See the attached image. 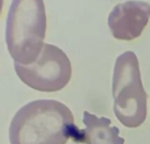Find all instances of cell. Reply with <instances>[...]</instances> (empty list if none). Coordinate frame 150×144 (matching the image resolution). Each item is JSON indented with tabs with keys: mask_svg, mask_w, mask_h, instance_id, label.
I'll return each instance as SVG.
<instances>
[{
	"mask_svg": "<svg viewBox=\"0 0 150 144\" xmlns=\"http://www.w3.org/2000/svg\"><path fill=\"white\" fill-rule=\"evenodd\" d=\"M72 111L52 99L29 102L16 112L9 126L10 144H66L71 137L83 141Z\"/></svg>",
	"mask_w": 150,
	"mask_h": 144,
	"instance_id": "obj_1",
	"label": "cell"
},
{
	"mask_svg": "<svg viewBox=\"0 0 150 144\" xmlns=\"http://www.w3.org/2000/svg\"><path fill=\"white\" fill-rule=\"evenodd\" d=\"M43 0H13L6 20V44L14 63H35L43 48L46 32Z\"/></svg>",
	"mask_w": 150,
	"mask_h": 144,
	"instance_id": "obj_2",
	"label": "cell"
},
{
	"mask_svg": "<svg viewBox=\"0 0 150 144\" xmlns=\"http://www.w3.org/2000/svg\"><path fill=\"white\" fill-rule=\"evenodd\" d=\"M114 114L122 125L137 128L145 122L147 94L141 80L139 62L132 51L116 59L112 81Z\"/></svg>",
	"mask_w": 150,
	"mask_h": 144,
	"instance_id": "obj_3",
	"label": "cell"
},
{
	"mask_svg": "<svg viewBox=\"0 0 150 144\" xmlns=\"http://www.w3.org/2000/svg\"><path fill=\"white\" fill-rule=\"evenodd\" d=\"M14 68L26 85L41 92L60 91L72 77L69 57L62 49L49 43H44L35 63L29 66L14 63Z\"/></svg>",
	"mask_w": 150,
	"mask_h": 144,
	"instance_id": "obj_4",
	"label": "cell"
},
{
	"mask_svg": "<svg viewBox=\"0 0 150 144\" xmlns=\"http://www.w3.org/2000/svg\"><path fill=\"white\" fill-rule=\"evenodd\" d=\"M149 19V3L129 0L113 8L108 16V27L116 39L132 40L142 33Z\"/></svg>",
	"mask_w": 150,
	"mask_h": 144,
	"instance_id": "obj_5",
	"label": "cell"
},
{
	"mask_svg": "<svg viewBox=\"0 0 150 144\" xmlns=\"http://www.w3.org/2000/svg\"><path fill=\"white\" fill-rule=\"evenodd\" d=\"M83 123L84 129L81 131V134L86 144H125V139L120 136V128L111 126L110 119L99 118L84 111Z\"/></svg>",
	"mask_w": 150,
	"mask_h": 144,
	"instance_id": "obj_6",
	"label": "cell"
}]
</instances>
